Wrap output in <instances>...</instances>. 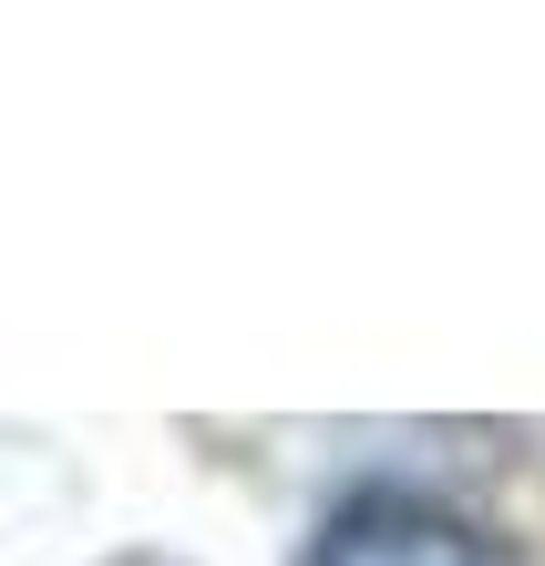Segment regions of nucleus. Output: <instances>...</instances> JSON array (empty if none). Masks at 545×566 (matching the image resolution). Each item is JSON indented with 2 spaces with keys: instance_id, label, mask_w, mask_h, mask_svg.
<instances>
[{
  "instance_id": "f257e3e1",
  "label": "nucleus",
  "mask_w": 545,
  "mask_h": 566,
  "mask_svg": "<svg viewBox=\"0 0 545 566\" xmlns=\"http://www.w3.org/2000/svg\"><path fill=\"white\" fill-rule=\"evenodd\" d=\"M310 566H484V536L412 484H360L310 536Z\"/></svg>"
}]
</instances>
